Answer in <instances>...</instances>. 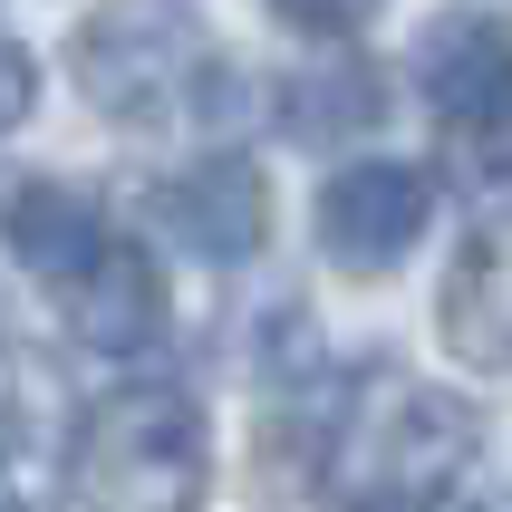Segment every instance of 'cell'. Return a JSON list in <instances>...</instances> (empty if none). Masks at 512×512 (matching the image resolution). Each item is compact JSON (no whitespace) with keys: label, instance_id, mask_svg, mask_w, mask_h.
I'll list each match as a JSON object with an SVG mask.
<instances>
[{"label":"cell","instance_id":"cell-2","mask_svg":"<svg viewBox=\"0 0 512 512\" xmlns=\"http://www.w3.org/2000/svg\"><path fill=\"white\" fill-rule=\"evenodd\" d=\"M203 68H213V58H203L194 20H174V10H155V0H136V10H97V20L78 29V87H87V107L126 116V126L174 116L203 87Z\"/></svg>","mask_w":512,"mask_h":512},{"label":"cell","instance_id":"cell-4","mask_svg":"<svg viewBox=\"0 0 512 512\" xmlns=\"http://www.w3.org/2000/svg\"><path fill=\"white\" fill-rule=\"evenodd\" d=\"M435 223V174L406 155H358L319 184V252L339 271H397Z\"/></svg>","mask_w":512,"mask_h":512},{"label":"cell","instance_id":"cell-16","mask_svg":"<svg viewBox=\"0 0 512 512\" xmlns=\"http://www.w3.org/2000/svg\"><path fill=\"white\" fill-rule=\"evenodd\" d=\"M0 512H20V503H0Z\"/></svg>","mask_w":512,"mask_h":512},{"label":"cell","instance_id":"cell-7","mask_svg":"<svg viewBox=\"0 0 512 512\" xmlns=\"http://www.w3.org/2000/svg\"><path fill=\"white\" fill-rule=\"evenodd\" d=\"M58 310H68V339H78V348H97V358H136V348L165 329V271H155L145 242H116V232H107V252L58 281Z\"/></svg>","mask_w":512,"mask_h":512},{"label":"cell","instance_id":"cell-15","mask_svg":"<svg viewBox=\"0 0 512 512\" xmlns=\"http://www.w3.org/2000/svg\"><path fill=\"white\" fill-rule=\"evenodd\" d=\"M474 512H512V493H484V503H474Z\"/></svg>","mask_w":512,"mask_h":512},{"label":"cell","instance_id":"cell-11","mask_svg":"<svg viewBox=\"0 0 512 512\" xmlns=\"http://www.w3.org/2000/svg\"><path fill=\"white\" fill-rule=\"evenodd\" d=\"M455 174H464V194L484 203V213H512V116H503V126H474V136H464Z\"/></svg>","mask_w":512,"mask_h":512},{"label":"cell","instance_id":"cell-9","mask_svg":"<svg viewBox=\"0 0 512 512\" xmlns=\"http://www.w3.org/2000/svg\"><path fill=\"white\" fill-rule=\"evenodd\" d=\"M0 242L58 290L68 271H87L107 252V213L78 184H58V174H20V184H0Z\"/></svg>","mask_w":512,"mask_h":512},{"label":"cell","instance_id":"cell-8","mask_svg":"<svg viewBox=\"0 0 512 512\" xmlns=\"http://www.w3.org/2000/svg\"><path fill=\"white\" fill-rule=\"evenodd\" d=\"M435 329L464 368L512 377V213H493L474 242L455 252L445 290H435Z\"/></svg>","mask_w":512,"mask_h":512},{"label":"cell","instance_id":"cell-3","mask_svg":"<svg viewBox=\"0 0 512 512\" xmlns=\"http://www.w3.org/2000/svg\"><path fill=\"white\" fill-rule=\"evenodd\" d=\"M339 464H348L358 493H416V503H435L474 464V406L445 397V387H387L368 416H348Z\"/></svg>","mask_w":512,"mask_h":512},{"label":"cell","instance_id":"cell-12","mask_svg":"<svg viewBox=\"0 0 512 512\" xmlns=\"http://www.w3.org/2000/svg\"><path fill=\"white\" fill-rule=\"evenodd\" d=\"M290 29H310V39H348V29L377 20V0H271Z\"/></svg>","mask_w":512,"mask_h":512},{"label":"cell","instance_id":"cell-6","mask_svg":"<svg viewBox=\"0 0 512 512\" xmlns=\"http://www.w3.org/2000/svg\"><path fill=\"white\" fill-rule=\"evenodd\" d=\"M155 223L203 261H252L261 232H271V184H261L252 155H203V165L155 184Z\"/></svg>","mask_w":512,"mask_h":512},{"label":"cell","instance_id":"cell-13","mask_svg":"<svg viewBox=\"0 0 512 512\" xmlns=\"http://www.w3.org/2000/svg\"><path fill=\"white\" fill-rule=\"evenodd\" d=\"M29 107H39V58H29L20 39H0V136H10Z\"/></svg>","mask_w":512,"mask_h":512},{"label":"cell","instance_id":"cell-10","mask_svg":"<svg viewBox=\"0 0 512 512\" xmlns=\"http://www.w3.org/2000/svg\"><path fill=\"white\" fill-rule=\"evenodd\" d=\"M377 78L358 68V58H339V68H290L281 78V126L300 145H339V136H368L377 126Z\"/></svg>","mask_w":512,"mask_h":512},{"label":"cell","instance_id":"cell-1","mask_svg":"<svg viewBox=\"0 0 512 512\" xmlns=\"http://www.w3.org/2000/svg\"><path fill=\"white\" fill-rule=\"evenodd\" d=\"M213 484V426L184 387H116L78 435L87 512H194Z\"/></svg>","mask_w":512,"mask_h":512},{"label":"cell","instance_id":"cell-5","mask_svg":"<svg viewBox=\"0 0 512 512\" xmlns=\"http://www.w3.org/2000/svg\"><path fill=\"white\" fill-rule=\"evenodd\" d=\"M416 97L445 126H503L512 116V20L493 10H435L416 29Z\"/></svg>","mask_w":512,"mask_h":512},{"label":"cell","instance_id":"cell-14","mask_svg":"<svg viewBox=\"0 0 512 512\" xmlns=\"http://www.w3.org/2000/svg\"><path fill=\"white\" fill-rule=\"evenodd\" d=\"M348 512H426L416 493H348Z\"/></svg>","mask_w":512,"mask_h":512}]
</instances>
